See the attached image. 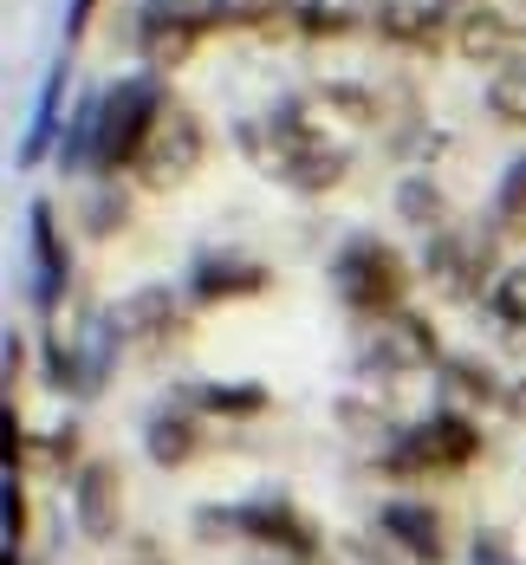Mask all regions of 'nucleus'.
<instances>
[{
    "instance_id": "nucleus-1",
    "label": "nucleus",
    "mask_w": 526,
    "mask_h": 565,
    "mask_svg": "<svg viewBox=\"0 0 526 565\" xmlns=\"http://www.w3.org/2000/svg\"><path fill=\"white\" fill-rule=\"evenodd\" d=\"M170 105H175V98L163 92V78H157V72H143V78H117L105 98H92V105H78V111H72V130H65L58 163H65L72 175H98V182L130 175L137 150L150 143V130L163 124Z\"/></svg>"
},
{
    "instance_id": "nucleus-2",
    "label": "nucleus",
    "mask_w": 526,
    "mask_h": 565,
    "mask_svg": "<svg viewBox=\"0 0 526 565\" xmlns=\"http://www.w3.org/2000/svg\"><path fill=\"white\" fill-rule=\"evenodd\" d=\"M240 150L254 157L260 175L287 182L292 195H332V189H345V175H351V150H339L319 130V117H305V98L273 105L267 117L240 124Z\"/></svg>"
},
{
    "instance_id": "nucleus-3",
    "label": "nucleus",
    "mask_w": 526,
    "mask_h": 565,
    "mask_svg": "<svg viewBox=\"0 0 526 565\" xmlns=\"http://www.w3.org/2000/svg\"><path fill=\"white\" fill-rule=\"evenodd\" d=\"M481 455V423L468 416V409H429V416H416L404 423L384 455H377V475H390V481H422V475H462L468 461Z\"/></svg>"
},
{
    "instance_id": "nucleus-4",
    "label": "nucleus",
    "mask_w": 526,
    "mask_h": 565,
    "mask_svg": "<svg viewBox=\"0 0 526 565\" xmlns=\"http://www.w3.org/2000/svg\"><path fill=\"white\" fill-rule=\"evenodd\" d=\"M195 526H202V540H247V546H267V553H287V559L319 553V520L305 508H292L287 494H260V501H240V508H202Z\"/></svg>"
},
{
    "instance_id": "nucleus-5",
    "label": "nucleus",
    "mask_w": 526,
    "mask_h": 565,
    "mask_svg": "<svg viewBox=\"0 0 526 565\" xmlns=\"http://www.w3.org/2000/svg\"><path fill=\"white\" fill-rule=\"evenodd\" d=\"M332 286H339V299H345L351 312H364V319H390V312H404L409 267H404V254H397L390 241H377V234H351L345 247H339V260H332Z\"/></svg>"
},
{
    "instance_id": "nucleus-6",
    "label": "nucleus",
    "mask_w": 526,
    "mask_h": 565,
    "mask_svg": "<svg viewBox=\"0 0 526 565\" xmlns=\"http://www.w3.org/2000/svg\"><path fill=\"white\" fill-rule=\"evenodd\" d=\"M449 351L436 339V326L422 319V312H390V319H371V332L357 344V377L364 384H404V377H422V371H436Z\"/></svg>"
},
{
    "instance_id": "nucleus-7",
    "label": "nucleus",
    "mask_w": 526,
    "mask_h": 565,
    "mask_svg": "<svg viewBox=\"0 0 526 565\" xmlns=\"http://www.w3.org/2000/svg\"><path fill=\"white\" fill-rule=\"evenodd\" d=\"M202 157H208V124L189 111V105H170L163 124L150 130V143L137 150L130 182H137V189H150V195H170V189H182L189 175L202 170Z\"/></svg>"
},
{
    "instance_id": "nucleus-8",
    "label": "nucleus",
    "mask_w": 526,
    "mask_h": 565,
    "mask_svg": "<svg viewBox=\"0 0 526 565\" xmlns=\"http://www.w3.org/2000/svg\"><path fill=\"white\" fill-rule=\"evenodd\" d=\"M436 7H442V20H449V46H455L468 65L507 72V65L526 58V26L514 13H501L494 0H436Z\"/></svg>"
},
{
    "instance_id": "nucleus-9",
    "label": "nucleus",
    "mask_w": 526,
    "mask_h": 565,
    "mask_svg": "<svg viewBox=\"0 0 526 565\" xmlns=\"http://www.w3.org/2000/svg\"><path fill=\"white\" fill-rule=\"evenodd\" d=\"M215 26H222V20H215L208 0H143V7H137V46H143V58H150L157 72L189 65V53H195Z\"/></svg>"
},
{
    "instance_id": "nucleus-10",
    "label": "nucleus",
    "mask_w": 526,
    "mask_h": 565,
    "mask_svg": "<svg viewBox=\"0 0 526 565\" xmlns=\"http://www.w3.org/2000/svg\"><path fill=\"white\" fill-rule=\"evenodd\" d=\"M111 326H117V344H124V351L157 358V351L182 344L189 312H182V292H175V286H137L130 299L111 306Z\"/></svg>"
},
{
    "instance_id": "nucleus-11",
    "label": "nucleus",
    "mask_w": 526,
    "mask_h": 565,
    "mask_svg": "<svg viewBox=\"0 0 526 565\" xmlns=\"http://www.w3.org/2000/svg\"><path fill=\"white\" fill-rule=\"evenodd\" d=\"M422 267H429V280L442 286L449 299L494 292V280H501V267H494V241H487V234H462V227H442V234H429V247H422Z\"/></svg>"
},
{
    "instance_id": "nucleus-12",
    "label": "nucleus",
    "mask_w": 526,
    "mask_h": 565,
    "mask_svg": "<svg viewBox=\"0 0 526 565\" xmlns=\"http://www.w3.org/2000/svg\"><path fill=\"white\" fill-rule=\"evenodd\" d=\"M377 533L409 565H449V520L429 508V501H384L377 508Z\"/></svg>"
},
{
    "instance_id": "nucleus-13",
    "label": "nucleus",
    "mask_w": 526,
    "mask_h": 565,
    "mask_svg": "<svg viewBox=\"0 0 526 565\" xmlns=\"http://www.w3.org/2000/svg\"><path fill=\"white\" fill-rule=\"evenodd\" d=\"M72 520L92 546H111L124 533V481H117L111 461H85L72 475Z\"/></svg>"
},
{
    "instance_id": "nucleus-14",
    "label": "nucleus",
    "mask_w": 526,
    "mask_h": 565,
    "mask_svg": "<svg viewBox=\"0 0 526 565\" xmlns=\"http://www.w3.org/2000/svg\"><path fill=\"white\" fill-rule=\"evenodd\" d=\"M26 241H33V306L53 319L58 299H65V280H72V254H65V234H58V215L46 195H33V209H26Z\"/></svg>"
},
{
    "instance_id": "nucleus-15",
    "label": "nucleus",
    "mask_w": 526,
    "mask_h": 565,
    "mask_svg": "<svg viewBox=\"0 0 526 565\" xmlns=\"http://www.w3.org/2000/svg\"><path fill=\"white\" fill-rule=\"evenodd\" d=\"M273 274L260 267V260H240V254H202L195 267H189V299L195 306H228V299H254V292H267Z\"/></svg>"
},
{
    "instance_id": "nucleus-16",
    "label": "nucleus",
    "mask_w": 526,
    "mask_h": 565,
    "mask_svg": "<svg viewBox=\"0 0 526 565\" xmlns=\"http://www.w3.org/2000/svg\"><path fill=\"white\" fill-rule=\"evenodd\" d=\"M377 33H384L390 46L436 53V46L449 40V20H442V7H436V0H384V7H377Z\"/></svg>"
},
{
    "instance_id": "nucleus-17",
    "label": "nucleus",
    "mask_w": 526,
    "mask_h": 565,
    "mask_svg": "<svg viewBox=\"0 0 526 565\" xmlns=\"http://www.w3.org/2000/svg\"><path fill=\"white\" fill-rule=\"evenodd\" d=\"M175 403H182L189 416L247 423V416H267V403H273V396L260 391V384H202V377H189V384H175Z\"/></svg>"
},
{
    "instance_id": "nucleus-18",
    "label": "nucleus",
    "mask_w": 526,
    "mask_h": 565,
    "mask_svg": "<svg viewBox=\"0 0 526 565\" xmlns=\"http://www.w3.org/2000/svg\"><path fill=\"white\" fill-rule=\"evenodd\" d=\"M436 377H442V396H449V409H494V403H507L501 391V377L481 364V358H468V351H449L442 364H436Z\"/></svg>"
},
{
    "instance_id": "nucleus-19",
    "label": "nucleus",
    "mask_w": 526,
    "mask_h": 565,
    "mask_svg": "<svg viewBox=\"0 0 526 565\" xmlns=\"http://www.w3.org/2000/svg\"><path fill=\"white\" fill-rule=\"evenodd\" d=\"M143 449H150L157 468H189V461L202 455V416H189L182 403L157 409V416H150V429H143Z\"/></svg>"
},
{
    "instance_id": "nucleus-20",
    "label": "nucleus",
    "mask_w": 526,
    "mask_h": 565,
    "mask_svg": "<svg viewBox=\"0 0 526 565\" xmlns=\"http://www.w3.org/2000/svg\"><path fill=\"white\" fill-rule=\"evenodd\" d=\"M65 65H53L46 72V92H40V111H33V130H26V143H20V163L33 170V163H46L58 143V130H65Z\"/></svg>"
},
{
    "instance_id": "nucleus-21",
    "label": "nucleus",
    "mask_w": 526,
    "mask_h": 565,
    "mask_svg": "<svg viewBox=\"0 0 526 565\" xmlns=\"http://www.w3.org/2000/svg\"><path fill=\"white\" fill-rule=\"evenodd\" d=\"M397 215H404V222H416L422 234H442V227H455V215H449V195H442V189H436L422 170L397 182Z\"/></svg>"
},
{
    "instance_id": "nucleus-22",
    "label": "nucleus",
    "mask_w": 526,
    "mask_h": 565,
    "mask_svg": "<svg viewBox=\"0 0 526 565\" xmlns=\"http://www.w3.org/2000/svg\"><path fill=\"white\" fill-rule=\"evenodd\" d=\"M78 468H85V455H78V429H72V423H58L46 443L26 449V475H33V481H72ZM26 475H20V481H26Z\"/></svg>"
},
{
    "instance_id": "nucleus-23",
    "label": "nucleus",
    "mask_w": 526,
    "mask_h": 565,
    "mask_svg": "<svg viewBox=\"0 0 526 565\" xmlns=\"http://www.w3.org/2000/svg\"><path fill=\"white\" fill-rule=\"evenodd\" d=\"M487 312L501 319L507 344H514V351H526V260L501 267V280H494V292H487Z\"/></svg>"
},
{
    "instance_id": "nucleus-24",
    "label": "nucleus",
    "mask_w": 526,
    "mask_h": 565,
    "mask_svg": "<svg viewBox=\"0 0 526 565\" xmlns=\"http://www.w3.org/2000/svg\"><path fill=\"white\" fill-rule=\"evenodd\" d=\"M312 98H319L332 117H345V124H377V117H384L377 92H371V85H351V78H325Z\"/></svg>"
},
{
    "instance_id": "nucleus-25",
    "label": "nucleus",
    "mask_w": 526,
    "mask_h": 565,
    "mask_svg": "<svg viewBox=\"0 0 526 565\" xmlns=\"http://www.w3.org/2000/svg\"><path fill=\"white\" fill-rule=\"evenodd\" d=\"M481 98H487L494 124H507V130H526V58H520V65H507V72H494Z\"/></svg>"
},
{
    "instance_id": "nucleus-26",
    "label": "nucleus",
    "mask_w": 526,
    "mask_h": 565,
    "mask_svg": "<svg viewBox=\"0 0 526 565\" xmlns=\"http://www.w3.org/2000/svg\"><path fill=\"white\" fill-rule=\"evenodd\" d=\"M124 222H130V189L124 182H98V195L85 209V234L92 241H111V234H124Z\"/></svg>"
},
{
    "instance_id": "nucleus-27",
    "label": "nucleus",
    "mask_w": 526,
    "mask_h": 565,
    "mask_svg": "<svg viewBox=\"0 0 526 565\" xmlns=\"http://www.w3.org/2000/svg\"><path fill=\"white\" fill-rule=\"evenodd\" d=\"M494 227L501 234H520L526 227V157H514L501 170V189H494Z\"/></svg>"
},
{
    "instance_id": "nucleus-28",
    "label": "nucleus",
    "mask_w": 526,
    "mask_h": 565,
    "mask_svg": "<svg viewBox=\"0 0 526 565\" xmlns=\"http://www.w3.org/2000/svg\"><path fill=\"white\" fill-rule=\"evenodd\" d=\"M292 13H299V40H345V33H357V13L325 7V0H292Z\"/></svg>"
},
{
    "instance_id": "nucleus-29",
    "label": "nucleus",
    "mask_w": 526,
    "mask_h": 565,
    "mask_svg": "<svg viewBox=\"0 0 526 565\" xmlns=\"http://www.w3.org/2000/svg\"><path fill=\"white\" fill-rule=\"evenodd\" d=\"M0 449H7V481H20L26 475V423H20V409H13V396H7V409H0Z\"/></svg>"
},
{
    "instance_id": "nucleus-30",
    "label": "nucleus",
    "mask_w": 526,
    "mask_h": 565,
    "mask_svg": "<svg viewBox=\"0 0 526 565\" xmlns=\"http://www.w3.org/2000/svg\"><path fill=\"white\" fill-rule=\"evenodd\" d=\"M33 513H26V481H7V546H26Z\"/></svg>"
},
{
    "instance_id": "nucleus-31",
    "label": "nucleus",
    "mask_w": 526,
    "mask_h": 565,
    "mask_svg": "<svg viewBox=\"0 0 526 565\" xmlns=\"http://www.w3.org/2000/svg\"><path fill=\"white\" fill-rule=\"evenodd\" d=\"M468 565H526V559L507 546V533H474V559Z\"/></svg>"
},
{
    "instance_id": "nucleus-32",
    "label": "nucleus",
    "mask_w": 526,
    "mask_h": 565,
    "mask_svg": "<svg viewBox=\"0 0 526 565\" xmlns=\"http://www.w3.org/2000/svg\"><path fill=\"white\" fill-rule=\"evenodd\" d=\"M351 553H357V559H364V565H397V559H390L397 546H390L384 533H371V540H351Z\"/></svg>"
},
{
    "instance_id": "nucleus-33",
    "label": "nucleus",
    "mask_w": 526,
    "mask_h": 565,
    "mask_svg": "<svg viewBox=\"0 0 526 565\" xmlns=\"http://www.w3.org/2000/svg\"><path fill=\"white\" fill-rule=\"evenodd\" d=\"M92 13H98V0H72V7H65V40H72V46L85 40V26H92Z\"/></svg>"
},
{
    "instance_id": "nucleus-34",
    "label": "nucleus",
    "mask_w": 526,
    "mask_h": 565,
    "mask_svg": "<svg viewBox=\"0 0 526 565\" xmlns=\"http://www.w3.org/2000/svg\"><path fill=\"white\" fill-rule=\"evenodd\" d=\"M20 377H26V339H20V332H7V391H13Z\"/></svg>"
},
{
    "instance_id": "nucleus-35",
    "label": "nucleus",
    "mask_w": 526,
    "mask_h": 565,
    "mask_svg": "<svg viewBox=\"0 0 526 565\" xmlns=\"http://www.w3.org/2000/svg\"><path fill=\"white\" fill-rule=\"evenodd\" d=\"M124 565H170V553H163L157 540H137V546H130V559H124Z\"/></svg>"
},
{
    "instance_id": "nucleus-36",
    "label": "nucleus",
    "mask_w": 526,
    "mask_h": 565,
    "mask_svg": "<svg viewBox=\"0 0 526 565\" xmlns=\"http://www.w3.org/2000/svg\"><path fill=\"white\" fill-rule=\"evenodd\" d=\"M507 416H514V423L526 429V377L514 384V391H507Z\"/></svg>"
},
{
    "instance_id": "nucleus-37",
    "label": "nucleus",
    "mask_w": 526,
    "mask_h": 565,
    "mask_svg": "<svg viewBox=\"0 0 526 565\" xmlns=\"http://www.w3.org/2000/svg\"><path fill=\"white\" fill-rule=\"evenodd\" d=\"M254 565H312V559H287V553H267V559H254Z\"/></svg>"
},
{
    "instance_id": "nucleus-38",
    "label": "nucleus",
    "mask_w": 526,
    "mask_h": 565,
    "mask_svg": "<svg viewBox=\"0 0 526 565\" xmlns=\"http://www.w3.org/2000/svg\"><path fill=\"white\" fill-rule=\"evenodd\" d=\"M7 565H26V546H7Z\"/></svg>"
},
{
    "instance_id": "nucleus-39",
    "label": "nucleus",
    "mask_w": 526,
    "mask_h": 565,
    "mask_svg": "<svg viewBox=\"0 0 526 565\" xmlns=\"http://www.w3.org/2000/svg\"><path fill=\"white\" fill-rule=\"evenodd\" d=\"M494 7H507V0H494Z\"/></svg>"
}]
</instances>
